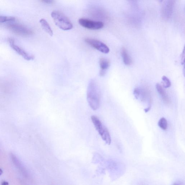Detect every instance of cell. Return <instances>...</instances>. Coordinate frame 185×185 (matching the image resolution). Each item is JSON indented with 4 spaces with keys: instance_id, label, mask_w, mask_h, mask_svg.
<instances>
[{
    "instance_id": "6da1fadb",
    "label": "cell",
    "mask_w": 185,
    "mask_h": 185,
    "mask_svg": "<svg viewBox=\"0 0 185 185\" xmlns=\"http://www.w3.org/2000/svg\"><path fill=\"white\" fill-rule=\"evenodd\" d=\"M88 103L91 108L96 110L100 105L99 91L95 80H91L88 86L87 92Z\"/></svg>"
},
{
    "instance_id": "7a4b0ae2",
    "label": "cell",
    "mask_w": 185,
    "mask_h": 185,
    "mask_svg": "<svg viewBox=\"0 0 185 185\" xmlns=\"http://www.w3.org/2000/svg\"><path fill=\"white\" fill-rule=\"evenodd\" d=\"M51 16L55 25L61 30H68L72 28L73 26L71 21L63 13L54 11L51 12Z\"/></svg>"
},
{
    "instance_id": "3957f363",
    "label": "cell",
    "mask_w": 185,
    "mask_h": 185,
    "mask_svg": "<svg viewBox=\"0 0 185 185\" xmlns=\"http://www.w3.org/2000/svg\"><path fill=\"white\" fill-rule=\"evenodd\" d=\"M92 123L97 130L101 137L108 144L110 145L111 143V138L109 132L97 117L92 116L91 117Z\"/></svg>"
},
{
    "instance_id": "277c9868",
    "label": "cell",
    "mask_w": 185,
    "mask_h": 185,
    "mask_svg": "<svg viewBox=\"0 0 185 185\" xmlns=\"http://www.w3.org/2000/svg\"><path fill=\"white\" fill-rule=\"evenodd\" d=\"M7 28L16 35L21 36H29L33 34V31L20 23H9Z\"/></svg>"
},
{
    "instance_id": "5b68a950",
    "label": "cell",
    "mask_w": 185,
    "mask_h": 185,
    "mask_svg": "<svg viewBox=\"0 0 185 185\" xmlns=\"http://www.w3.org/2000/svg\"><path fill=\"white\" fill-rule=\"evenodd\" d=\"M79 23L83 27L90 30H98L104 26V23L102 22L92 21L86 19H80Z\"/></svg>"
},
{
    "instance_id": "8992f818",
    "label": "cell",
    "mask_w": 185,
    "mask_h": 185,
    "mask_svg": "<svg viewBox=\"0 0 185 185\" xmlns=\"http://www.w3.org/2000/svg\"><path fill=\"white\" fill-rule=\"evenodd\" d=\"M85 41L88 44L104 53L108 54L109 52L110 49L108 47L100 41L90 38H87L85 39Z\"/></svg>"
},
{
    "instance_id": "52a82bcc",
    "label": "cell",
    "mask_w": 185,
    "mask_h": 185,
    "mask_svg": "<svg viewBox=\"0 0 185 185\" xmlns=\"http://www.w3.org/2000/svg\"><path fill=\"white\" fill-rule=\"evenodd\" d=\"M8 42L11 48L17 54L21 56L25 59L27 61H30V60L34 59V57L29 54L23 48L16 45L14 39L12 38H9Z\"/></svg>"
},
{
    "instance_id": "ba28073f",
    "label": "cell",
    "mask_w": 185,
    "mask_h": 185,
    "mask_svg": "<svg viewBox=\"0 0 185 185\" xmlns=\"http://www.w3.org/2000/svg\"><path fill=\"white\" fill-rule=\"evenodd\" d=\"M41 26L42 29L45 32H46L48 35L52 36L53 35L52 30L51 29L49 23L46 20L44 19H42L40 20L39 21Z\"/></svg>"
},
{
    "instance_id": "9c48e42d",
    "label": "cell",
    "mask_w": 185,
    "mask_h": 185,
    "mask_svg": "<svg viewBox=\"0 0 185 185\" xmlns=\"http://www.w3.org/2000/svg\"><path fill=\"white\" fill-rule=\"evenodd\" d=\"M157 90L159 94V95L162 97L163 100L164 102L168 103L169 102L168 96L167 95L165 91L164 90L162 86L159 84H157L156 86Z\"/></svg>"
},
{
    "instance_id": "30bf717a",
    "label": "cell",
    "mask_w": 185,
    "mask_h": 185,
    "mask_svg": "<svg viewBox=\"0 0 185 185\" xmlns=\"http://www.w3.org/2000/svg\"><path fill=\"white\" fill-rule=\"evenodd\" d=\"M121 53L124 64L126 65H130L132 63V60L125 48H123L122 49Z\"/></svg>"
},
{
    "instance_id": "8fae6325",
    "label": "cell",
    "mask_w": 185,
    "mask_h": 185,
    "mask_svg": "<svg viewBox=\"0 0 185 185\" xmlns=\"http://www.w3.org/2000/svg\"><path fill=\"white\" fill-rule=\"evenodd\" d=\"M99 66L101 70H106L110 66V61L107 59L101 58L99 60Z\"/></svg>"
},
{
    "instance_id": "7c38bea8",
    "label": "cell",
    "mask_w": 185,
    "mask_h": 185,
    "mask_svg": "<svg viewBox=\"0 0 185 185\" xmlns=\"http://www.w3.org/2000/svg\"><path fill=\"white\" fill-rule=\"evenodd\" d=\"M158 125L160 128L164 130H166L167 128L168 123L166 119L164 117H162L158 121Z\"/></svg>"
},
{
    "instance_id": "4fadbf2b",
    "label": "cell",
    "mask_w": 185,
    "mask_h": 185,
    "mask_svg": "<svg viewBox=\"0 0 185 185\" xmlns=\"http://www.w3.org/2000/svg\"><path fill=\"white\" fill-rule=\"evenodd\" d=\"M15 17H6L0 15V23L10 22L15 21Z\"/></svg>"
},
{
    "instance_id": "5bb4252c",
    "label": "cell",
    "mask_w": 185,
    "mask_h": 185,
    "mask_svg": "<svg viewBox=\"0 0 185 185\" xmlns=\"http://www.w3.org/2000/svg\"><path fill=\"white\" fill-rule=\"evenodd\" d=\"M163 86L164 87L167 88H169L171 86V83L169 79L166 76H163L162 78Z\"/></svg>"
},
{
    "instance_id": "9a60e30c",
    "label": "cell",
    "mask_w": 185,
    "mask_h": 185,
    "mask_svg": "<svg viewBox=\"0 0 185 185\" xmlns=\"http://www.w3.org/2000/svg\"><path fill=\"white\" fill-rule=\"evenodd\" d=\"M141 93V90L139 88H136L134 89V91H133V94H134L135 96L136 99H138Z\"/></svg>"
},
{
    "instance_id": "2e32d148",
    "label": "cell",
    "mask_w": 185,
    "mask_h": 185,
    "mask_svg": "<svg viewBox=\"0 0 185 185\" xmlns=\"http://www.w3.org/2000/svg\"><path fill=\"white\" fill-rule=\"evenodd\" d=\"M41 2L47 4H51L54 2V0H40Z\"/></svg>"
},
{
    "instance_id": "e0dca14e",
    "label": "cell",
    "mask_w": 185,
    "mask_h": 185,
    "mask_svg": "<svg viewBox=\"0 0 185 185\" xmlns=\"http://www.w3.org/2000/svg\"><path fill=\"white\" fill-rule=\"evenodd\" d=\"M106 73V70H101L99 72V75L101 76H103L105 75Z\"/></svg>"
},
{
    "instance_id": "ac0fdd59",
    "label": "cell",
    "mask_w": 185,
    "mask_h": 185,
    "mask_svg": "<svg viewBox=\"0 0 185 185\" xmlns=\"http://www.w3.org/2000/svg\"><path fill=\"white\" fill-rule=\"evenodd\" d=\"M184 50H183L182 56V64H184Z\"/></svg>"
},
{
    "instance_id": "d6986e66",
    "label": "cell",
    "mask_w": 185,
    "mask_h": 185,
    "mask_svg": "<svg viewBox=\"0 0 185 185\" xmlns=\"http://www.w3.org/2000/svg\"><path fill=\"white\" fill-rule=\"evenodd\" d=\"M150 108H151V106H150L149 107H148V108H145V109L144 110V111L146 113L148 112V111H149L150 110Z\"/></svg>"
},
{
    "instance_id": "ffe728a7",
    "label": "cell",
    "mask_w": 185,
    "mask_h": 185,
    "mask_svg": "<svg viewBox=\"0 0 185 185\" xmlns=\"http://www.w3.org/2000/svg\"><path fill=\"white\" fill-rule=\"evenodd\" d=\"M9 184V183L8 182L3 181V182L2 183H1V185H8Z\"/></svg>"
},
{
    "instance_id": "44dd1931",
    "label": "cell",
    "mask_w": 185,
    "mask_h": 185,
    "mask_svg": "<svg viewBox=\"0 0 185 185\" xmlns=\"http://www.w3.org/2000/svg\"><path fill=\"white\" fill-rule=\"evenodd\" d=\"M3 173V172L2 170H1V169L0 168V175H1Z\"/></svg>"
},
{
    "instance_id": "7402d4cb",
    "label": "cell",
    "mask_w": 185,
    "mask_h": 185,
    "mask_svg": "<svg viewBox=\"0 0 185 185\" xmlns=\"http://www.w3.org/2000/svg\"><path fill=\"white\" fill-rule=\"evenodd\" d=\"M157 1L158 2L161 3L163 1H164V0H157Z\"/></svg>"
}]
</instances>
